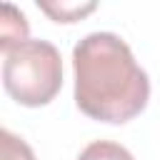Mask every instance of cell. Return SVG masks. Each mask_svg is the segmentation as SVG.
<instances>
[{"label": "cell", "instance_id": "277c9868", "mask_svg": "<svg viewBox=\"0 0 160 160\" xmlns=\"http://www.w3.org/2000/svg\"><path fill=\"white\" fill-rule=\"evenodd\" d=\"M38 8L42 12H48L55 22H75V20L90 15L98 5L95 2H45V0H40Z\"/></svg>", "mask_w": 160, "mask_h": 160}, {"label": "cell", "instance_id": "3957f363", "mask_svg": "<svg viewBox=\"0 0 160 160\" xmlns=\"http://www.w3.org/2000/svg\"><path fill=\"white\" fill-rule=\"evenodd\" d=\"M28 30L30 28H28L25 15L15 5L5 2L2 5V18H0V50L8 52L12 48L28 42Z\"/></svg>", "mask_w": 160, "mask_h": 160}, {"label": "cell", "instance_id": "5b68a950", "mask_svg": "<svg viewBox=\"0 0 160 160\" xmlns=\"http://www.w3.org/2000/svg\"><path fill=\"white\" fill-rule=\"evenodd\" d=\"M78 160H135L130 155L128 148H122L120 142H112V140H95L90 142L80 155Z\"/></svg>", "mask_w": 160, "mask_h": 160}, {"label": "cell", "instance_id": "8992f818", "mask_svg": "<svg viewBox=\"0 0 160 160\" xmlns=\"http://www.w3.org/2000/svg\"><path fill=\"white\" fill-rule=\"evenodd\" d=\"M0 148H2V160H35L32 148L10 130H0Z\"/></svg>", "mask_w": 160, "mask_h": 160}, {"label": "cell", "instance_id": "7a4b0ae2", "mask_svg": "<svg viewBox=\"0 0 160 160\" xmlns=\"http://www.w3.org/2000/svg\"><path fill=\"white\" fill-rule=\"evenodd\" d=\"M2 85L25 108L48 105L62 88L60 50L48 40H28L2 52Z\"/></svg>", "mask_w": 160, "mask_h": 160}, {"label": "cell", "instance_id": "6da1fadb", "mask_svg": "<svg viewBox=\"0 0 160 160\" xmlns=\"http://www.w3.org/2000/svg\"><path fill=\"white\" fill-rule=\"evenodd\" d=\"M75 105L100 122H128L150 98L148 72L115 32H90L72 50Z\"/></svg>", "mask_w": 160, "mask_h": 160}]
</instances>
